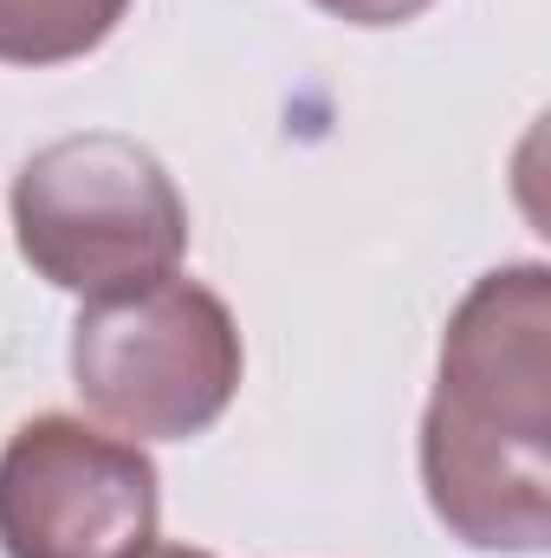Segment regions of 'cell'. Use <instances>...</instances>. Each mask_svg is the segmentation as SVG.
Instances as JSON below:
<instances>
[{
    "label": "cell",
    "mask_w": 551,
    "mask_h": 558,
    "mask_svg": "<svg viewBox=\"0 0 551 558\" xmlns=\"http://www.w3.org/2000/svg\"><path fill=\"white\" fill-rule=\"evenodd\" d=\"M421 487L474 553L551 546V267L519 260L467 286L441 331L421 410Z\"/></svg>",
    "instance_id": "cell-1"
},
{
    "label": "cell",
    "mask_w": 551,
    "mask_h": 558,
    "mask_svg": "<svg viewBox=\"0 0 551 558\" xmlns=\"http://www.w3.org/2000/svg\"><path fill=\"white\" fill-rule=\"evenodd\" d=\"M13 241L46 286L78 299H118L182 267L188 202L137 137L85 131L20 162Z\"/></svg>",
    "instance_id": "cell-2"
},
{
    "label": "cell",
    "mask_w": 551,
    "mask_h": 558,
    "mask_svg": "<svg viewBox=\"0 0 551 558\" xmlns=\"http://www.w3.org/2000/svg\"><path fill=\"white\" fill-rule=\"evenodd\" d=\"M247 351L221 292L156 279L91 299L72 325V390L91 416L137 441H188L228 416Z\"/></svg>",
    "instance_id": "cell-3"
},
{
    "label": "cell",
    "mask_w": 551,
    "mask_h": 558,
    "mask_svg": "<svg viewBox=\"0 0 551 558\" xmlns=\"http://www.w3.org/2000/svg\"><path fill=\"white\" fill-rule=\"evenodd\" d=\"M162 474L131 435L85 416H33L0 448L7 558H137L156 546Z\"/></svg>",
    "instance_id": "cell-4"
},
{
    "label": "cell",
    "mask_w": 551,
    "mask_h": 558,
    "mask_svg": "<svg viewBox=\"0 0 551 558\" xmlns=\"http://www.w3.org/2000/svg\"><path fill=\"white\" fill-rule=\"evenodd\" d=\"M131 0H0V65H65L98 52Z\"/></svg>",
    "instance_id": "cell-5"
},
{
    "label": "cell",
    "mask_w": 551,
    "mask_h": 558,
    "mask_svg": "<svg viewBox=\"0 0 551 558\" xmlns=\"http://www.w3.org/2000/svg\"><path fill=\"white\" fill-rule=\"evenodd\" d=\"M311 7H325L344 26H403L415 13H428L434 0H311Z\"/></svg>",
    "instance_id": "cell-6"
},
{
    "label": "cell",
    "mask_w": 551,
    "mask_h": 558,
    "mask_svg": "<svg viewBox=\"0 0 551 558\" xmlns=\"http://www.w3.org/2000/svg\"><path fill=\"white\" fill-rule=\"evenodd\" d=\"M137 558H215V553H195V546H143Z\"/></svg>",
    "instance_id": "cell-7"
}]
</instances>
